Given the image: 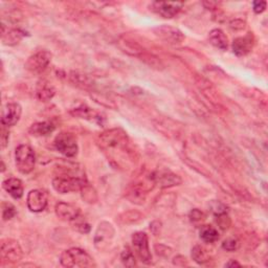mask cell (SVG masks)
Instances as JSON below:
<instances>
[{
	"label": "cell",
	"instance_id": "obj_20",
	"mask_svg": "<svg viewBox=\"0 0 268 268\" xmlns=\"http://www.w3.org/2000/svg\"><path fill=\"white\" fill-rule=\"evenodd\" d=\"M72 114L80 117V118H85V120L88 121H93V122H97L102 124V120L104 117H102V114L98 113L92 109L88 108V107H80V108H76L72 111Z\"/></svg>",
	"mask_w": 268,
	"mask_h": 268
},
{
	"label": "cell",
	"instance_id": "obj_33",
	"mask_svg": "<svg viewBox=\"0 0 268 268\" xmlns=\"http://www.w3.org/2000/svg\"><path fill=\"white\" fill-rule=\"evenodd\" d=\"M217 223L220 226V228H222V230H227L231 225V220L226 214H222V215L217 216Z\"/></svg>",
	"mask_w": 268,
	"mask_h": 268
},
{
	"label": "cell",
	"instance_id": "obj_16",
	"mask_svg": "<svg viewBox=\"0 0 268 268\" xmlns=\"http://www.w3.org/2000/svg\"><path fill=\"white\" fill-rule=\"evenodd\" d=\"M2 186L4 190L11 195L15 199H20V198L23 196L24 193V188H23V184L22 181L20 179H18V178H7L3 182H2Z\"/></svg>",
	"mask_w": 268,
	"mask_h": 268
},
{
	"label": "cell",
	"instance_id": "obj_14",
	"mask_svg": "<svg viewBox=\"0 0 268 268\" xmlns=\"http://www.w3.org/2000/svg\"><path fill=\"white\" fill-rule=\"evenodd\" d=\"M254 43H255V38L251 33L244 37H239L235 39L232 45L234 54L238 57L246 56L247 54L251 53V51L254 47Z\"/></svg>",
	"mask_w": 268,
	"mask_h": 268
},
{
	"label": "cell",
	"instance_id": "obj_29",
	"mask_svg": "<svg viewBox=\"0 0 268 268\" xmlns=\"http://www.w3.org/2000/svg\"><path fill=\"white\" fill-rule=\"evenodd\" d=\"M240 242L236 238H228V239L224 240L222 243V248L226 252H235L239 250Z\"/></svg>",
	"mask_w": 268,
	"mask_h": 268
},
{
	"label": "cell",
	"instance_id": "obj_25",
	"mask_svg": "<svg viewBox=\"0 0 268 268\" xmlns=\"http://www.w3.org/2000/svg\"><path fill=\"white\" fill-rule=\"evenodd\" d=\"M81 195L82 198L84 199V201H86L87 203H95L97 201V194L94 188L89 185L88 183H85L82 187H81Z\"/></svg>",
	"mask_w": 268,
	"mask_h": 268
},
{
	"label": "cell",
	"instance_id": "obj_32",
	"mask_svg": "<svg viewBox=\"0 0 268 268\" xmlns=\"http://www.w3.org/2000/svg\"><path fill=\"white\" fill-rule=\"evenodd\" d=\"M211 208H212V212L218 216V215H222V214H226L227 212V207L221 203L220 201H216V200H213L211 202Z\"/></svg>",
	"mask_w": 268,
	"mask_h": 268
},
{
	"label": "cell",
	"instance_id": "obj_10",
	"mask_svg": "<svg viewBox=\"0 0 268 268\" xmlns=\"http://www.w3.org/2000/svg\"><path fill=\"white\" fill-rule=\"evenodd\" d=\"M155 35L163 41L170 44H179L184 40V36L179 29L170 25H161L154 29Z\"/></svg>",
	"mask_w": 268,
	"mask_h": 268
},
{
	"label": "cell",
	"instance_id": "obj_31",
	"mask_svg": "<svg viewBox=\"0 0 268 268\" xmlns=\"http://www.w3.org/2000/svg\"><path fill=\"white\" fill-rule=\"evenodd\" d=\"M71 79L73 80V82L79 86L82 87H87L90 84H89V80L88 78L85 75H79L77 73H73L71 76Z\"/></svg>",
	"mask_w": 268,
	"mask_h": 268
},
{
	"label": "cell",
	"instance_id": "obj_2",
	"mask_svg": "<svg viewBox=\"0 0 268 268\" xmlns=\"http://www.w3.org/2000/svg\"><path fill=\"white\" fill-rule=\"evenodd\" d=\"M60 262L64 267H92L93 259L81 248H71L62 253Z\"/></svg>",
	"mask_w": 268,
	"mask_h": 268
},
{
	"label": "cell",
	"instance_id": "obj_17",
	"mask_svg": "<svg viewBox=\"0 0 268 268\" xmlns=\"http://www.w3.org/2000/svg\"><path fill=\"white\" fill-rule=\"evenodd\" d=\"M1 34H2L1 39H2L3 44L8 45V46H14V45L18 44L25 36L24 32H22L21 29H17V28L7 29V32H5V28H4L3 24H2V33Z\"/></svg>",
	"mask_w": 268,
	"mask_h": 268
},
{
	"label": "cell",
	"instance_id": "obj_23",
	"mask_svg": "<svg viewBox=\"0 0 268 268\" xmlns=\"http://www.w3.org/2000/svg\"><path fill=\"white\" fill-rule=\"evenodd\" d=\"M200 238L206 243H214L219 239V234L215 227L211 225H203L200 230Z\"/></svg>",
	"mask_w": 268,
	"mask_h": 268
},
{
	"label": "cell",
	"instance_id": "obj_3",
	"mask_svg": "<svg viewBox=\"0 0 268 268\" xmlns=\"http://www.w3.org/2000/svg\"><path fill=\"white\" fill-rule=\"evenodd\" d=\"M15 162L18 171L22 174H29L35 168L36 156L33 149L27 145H20L16 148Z\"/></svg>",
	"mask_w": 268,
	"mask_h": 268
},
{
	"label": "cell",
	"instance_id": "obj_11",
	"mask_svg": "<svg viewBox=\"0 0 268 268\" xmlns=\"http://www.w3.org/2000/svg\"><path fill=\"white\" fill-rule=\"evenodd\" d=\"M22 108L18 103H8L3 106L1 113V124L5 127L15 126L21 117Z\"/></svg>",
	"mask_w": 268,
	"mask_h": 268
},
{
	"label": "cell",
	"instance_id": "obj_4",
	"mask_svg": "<svg viewBox=\"0 0 268 268\" xmlns=\"http://www.w3.org/2000/svg\"><path fill=\"white\" fill-rule=\"evenodd\" d=\"M115 230L111 223L103 221L98 224L94 234V246L96 250L104 252L107 251L114 239Z\"/></svg>",
	"mask_w": 268,
	"mask_h": 268
},
{
	"label": "cell",
	"instance_id": "obj_1",
	"mask_svg": "<svg viewBox=\"0 0 268 268\" xmlns=\"http://www.w3.org/2000/svg\"><path fill=\"white\" fill-rule=\"evenodd\" d=\"M97 144L103 151L109 154L111 160L122 161V156L129 157L131 154L130 141L127 133L120 128L110 129L100 134L97 140Z\"/></svg>",
	"mask_w": 268,
	"mask_h": 268
},
{
	"label": "cell",
	"instance_id": "obj_35",
	"mask_svg": "<svg viewBox=\"0 0 268 268\" xmlns=\"http://www.w3.org/2000/svg\"><path fill=\"white\" fill-rule=\"evenodd\" d=\"M203 213L200 212L199 210H197V208H195V210H193L191 213H190V219L191 221L193 222H198V221H201L203 219Z\"/></svg>",
	"mask_w": 268,
	"mask_h": 268
},
{
	"label": "cell",
	"instance_id": "obj_36",
	"mask_svg": "<svg viewBox=\"0 0 268 268\" xmlns=\"http://www.w3.org/2000/svg\"><path fill=\"white\" fill-rule=\"evenodd\" d=\"M162 227H163L162 222H161V221H157V220L153 221V222L150 224V230H151L152 234L155 235V236H158V235L161 234V232H162Z\"/></svg>",
	"mask_w": 268,
	"mask_h": 268
},
{
	"label": "cell",
	"instance_id": "obj_27",
	"mask_svg": "<svg viewBox=\"0 0 268 268\" xmlns=\"http://www.w3.org/2000/svg\"><path fill=\"white\" fill-rule=\"evenodd\" d=\"M121 260L123 264L126 267H134L136 266V261H135V257L133 253L129 250L128 247H126L125 250L121 254Z\"/></svg>",
	"mask_w": 268,
	"mask_h": 268
},
{
	"label": "cell",
	"instance_id": "obj_18",
	"mask_svg": "<svg viewBox=\"0 0 268 268\" xmlns=\"http://www.w3.org/2000/svg\"><path fill=\"white\" fill-rule=\"evenodd\" d=\"M155 177V183H157L161 187H171L175 185H179L182 180L181 178L171 172H166L161 174L160 176Z\"/></svg>",
	"mask_w": 268,
	"mask_h": 268
},
{
	"label": "cell",
	"instance_id": "obj_38",
	"mask_svg": "<svg viewBox=\"0 0 268 268\" xmlns=\"http://www.w3.org/2000/svg\"><path fill=\"white\" fill-rule=\"evenodd\" d=\"M4 127L5 126L2 125V129H1V147L2 148H5L8 143V131H5Z\"/></svg>",
	"mask_w": 268,
	"mask_h": 268
},
{
	"label": "cell",
	"instance_id": "obj_9",
	"mask_svg": "<svg viewBox=\"0 0 268 268\" xmlns=\"http://www.w3.org/2000/svg\"><path fill=\"white\" fill-rule=\"evenodd\" d=\"M52 61V54L47 51H40L28 58L25 63V68L27 71L40 74L47 68Z\"/></svg>",
	"mask_w": 268,
	"mask_h": 268
},
{
	"label": "cell",
	"instance_id": "obj_15",
	"mask_svg": "<svg viewBox=\"0 0 268 268\" xmlns=\"http://www.w3.org/2000/svg\"><path fill=\"white\" fill-rule=\"evenodd\" d=\"M56 215L64 221H74L80 216V210L74 204L66 202H58L56 204Z\"/></svg>",
	"mask_w": 268,
	"mask_h": 268
},
{
	"label": "cell",
	"instance_id": "obj_22",
	"mask_svg": "<svg viewBox=\"0 0 268 268\" xmlns=\"http://www.w3.org/2000/svg\"><path fill=\"white\" fill-rule=\"evenodd\" d=\"M55 88L49 84V83H42L38 86V89H37V96L40 101L42 102H47V101H51L52 98L54 97L55 95Z\"/></svg>",
	"mask_w": 268,
	"mask_h": 268
},
{
	"label": "cell",
	"instance_id": "obj_13",
	"mask_svg": "<svg viewBox=\"0 0 268 268\" xmlns=\"http://www.w3.org/2000/svg\"><path fill=\"white\" fill-rule=\"evenodd\" d=\"M182 2H165L156 1L152 3V9L164 18H173L181 11Z\"/></svg>",
	"mask_w": 268,
	"mask_h": 268
},
{
	"label": "cell",
	"instance_id": "obj_24",
	"mask_svg": "<svg viewBox=\"0 0 268 268\" xmlns=\"http://www.w3.org/2000/svg\"><path fill=\"white\" fill-rule=\"evenodd\" d=\"M192 258H193V260L198 264H205L211 259L210 254H208V252L203 246H200V245H196L193 248Z\"/></svg>",
	"mask_w": 268,
	"mask_h": 268
},
{
	"label": "cell",
	"instance_id": "obj_7",
	"mask_svg": "<svg viewBox=\"0 0 268 268\" xmlns=\"http://www.w3.org/2000/svg\"><path fill=\"white\" fill-rule=\"evenodd\" d=\"M86 182L81 179V178L74 177V176H66V177H56L53 180V187L60 194H66L69 192L80 191L81 187Z\"/></svg>",
	"mask_w": 268,
	"mask_h": 268
},
{
	"label": "cell",
	"instance_id": "obj_8",
	"mask_svg": "<svg viewBox=\"0 0 268 268\" xmlns=\"http://www.w3.org/2000/svg\"><path fill=\"white\" fill-rule=\"evenodd\" d=\"M132 244L141 261L145 264H150L152 262V255L150 248H149V240L147 234L143 232H137L133 234Z\"/></svg>",
	"mask_w": 268,
	"mask_h": 268
},
{
	"label": "cell",
	"instance_id": "obj_28",
	"mask_svg": "<svg viewBox=\"0 0 268 268\" xmlns=\"http://www.w3.org/2000/svg\"><path fill=\"white\" fill-rule=\"evenodd\" d=\"M142 58V60L145 61L149 66H151L153 68H156V69H163L164 65L163 63L161 62V60L158 58L152 56V55H149V54H145L143 53L141 56Z\"/></svg>",
	"mask_w": 268,
	"mask_h": 268
},
{
	"label": "cell",
	"instance_id": "obj_37",
	"mask_svg": "<svg viewBox=\"0 0 268 268\" xmlns=\"http://www.w3.org/2000/svg\"><path fill=\"white\" fill-rule=\"evenodd\" d=\"M231 27L239 31V29H243L245 27V22L240 20V19H236V20L231 22Z\"/></svg>",
	"mask_w": 268,
	"mask_h": 268
},
{
	"label": "cell",
	"instance_id": "obj_40",
	"mask_svg": "<svg viewBox=\"0 0 268 268\" xmlns=\"http://www.w3.org/2000/svg\"><path fill=\"white\" fill-rule=\"evenodd\" d=\"M225 266H227V267H231V266H240V263H238L235 260H231L230 262L225 264Z\"/></svg>",
	"mask_w": 268,
	"mask_h": 268
},
{
	"label": "cell",
	"instance_id": "obj_34",
	"mask_svg": "<svg viewBox=\"0 0 268 268\" xmlns=\"http://www.w3.org/2000/svg\"><path fill=\"white\" fill-rule=\"evenodd\" d=\"M266 1H254L253 2V7H254V12L256 14H261L265 11L266 8Z\"/></svg>",
	"mask_w": 268,
	"mask_h": 268
},
{
	"label": "cell",
	"instance_id": "obj_39",
	"mask_svg": "<svg viewBox=\"0 0 268 268\" xmlns=\"http://www.w3.org/2000/svg\"><path fill=\"white\" fill-rule=\"evenodd\" d=\"M77 230L81 233L87 234V233H89V231H90V225L87 224L86 222L79 223V224H77Z\"/></svg>",
	"mask_w": 268,
	"mask_h": 268
},
{
	"label": "cell",
	"instance_id": "obj_5",
	"mask_svg": "<svg viewBox=\"0 0 268 268\" xmlns=\"http://www.w3.org/2000/svg\"><path fill=\"white\" fill-rule=\"evenodd\" d=\"M23 258L22 248L17 241L13 239H4L1 242V250H0V259L2 264H14Z\"/></svg>",
	"mask_w": 268,
	"mask_h": 268
},
{
	"label": "cell",
	"instance_id": "obj_26",
	"mask_svg": "<svg viewBox=\"0 0 268 268\" xmlns=\"http://www.w3.org/2000/svg\"><path fill=\"white\" fill-rule=\"evenodd\" d=\"M143 218V216L138 213V212H127L125 214H123L122 216H120L118 218V220H120L122 223L124 224H129V223H134L140 221Z\"/></svg>",
	"mask_w": 268,
	"mask_h": 268
},
{
	"label": "cell",
	"instance_id": "obj_30",
	"mask_svg": "<svg viewBox=\"0 0 268 268\" xmlns=\"http://www.w3.org/2000/svg\"><path fill=\"white\" fill-rule=\"evenodd\" d=\"M16 215V208L13 204L3 202L2 203V218L3 220H9Z\"/></svg>",
	"mask_w": 268,
	"mask_h": 268
},
{
	"label": "cell",
	"instance_id": "obj_41",
	"mask_svg": "<svg viewBox=\"0 0 268 268\" xmlns=\"http://www.w3.org/2000/svg\"><path fill=\"white\" fill-rule=\"evenodd\" d=\"M1 167H2V168H1V171H2V172H4V170H5V167H4L3 162H1Z\"/></svg>",
	"mask_w": 268,
	"mask_h": 268
},
{
	"label": "cell",
	"instance_id": "obj_19",
	"mask_svg": "<svg viewBox=\"0 0 268 268\" xmlns=\"http://www.w3.org/2000/svg\"><path fill=\"white\" fill-rule=\"evenodd\" d=\"M208 41L211 42L212 45L215 47L221 49V51H226L228 47V40L223 31L219 28H215L211 31L210 35H208Z\"/></svg>",
	"mask_w": 268,
	"mask_h": 268
},
{
	"label": "cell",
	"instance_id": "obj_21",
	"mask_svg": "<svg viewBox=\"0 0 268 268\" xmlns=\"http://www.w3.org/2000/svg\"><path fill=\"white\" fill-rule=\"evenodd\" d=\"M56 126L52 122H39L29 128V133L35 136H46L55 131Z\"/></svg>",
	"mask_w": 268,
	"mask_h": 268
},
{
	"label": "cell",
	"instance_id": "obj_6",
	"mask_svg": "<svg viewBox=\"0 0 268 268\" xmlns=\"http://www.w3.org/2000/svg\"><path fill=\"white\" fill-rule=\"evenodd\" d=\"M57 150L66 157H74L78 154L79 147L76 137L71 133H60L55 140Z\"/></svg>",
	"mask_w": 268,
	"mask_h": 268
},
{
	"label": "cell",
	"instance_id": "obj_12",
	"mask_svg": "<svg viewBox=\"0 0 268 268\" xmlns=\"http://www.w3.org/2000/svg\"><path fill=\"white\" fill-rule=\"evenodd\" d=\"M47 201V194L42 190H33L28 193L26 198L28 210L34 213L44 211Z\"/></svg>",
	"mask_w": 268,
	"mask_h": 268
}]
</instances>
